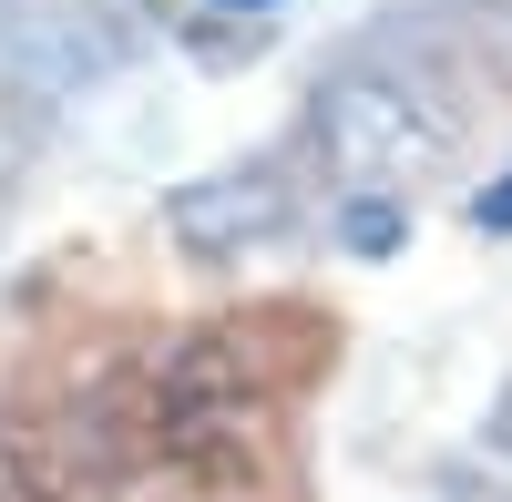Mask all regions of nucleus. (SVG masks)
Here are the masks:
<instances>
[{
  "label": "nucleus",
  "mask_w": 512,
  "mask_h": 502,
  "mask_svg": "<svg viewBox=\"0 0 512 502\" xmlns=\"http://www.w3.org/2000/svg\"><path fill=\"white\" fill-rule=\"evenodd\" d=\"M308 154L328 164V195L349 205V195H400L420 175H441V154H451V103L431 93V82H410L390 62H359V72H338L318 113H308Z\"/></svg>",
  "instance_id": "nucleus-1"
},
{
  "label": "nucleus",
  "mask_w": 512,
  "mask_h": 502,
  "mask_svg": "<svg viewBox=\"0 0 512 502\" xmlns=\"http://www.w3.org/2000/svg\"><path fill=\"white\" fill-rule=\"evenodd\" d=\"M297 216H308L297 154H256V164H226V175H195L164 205V236H175L195 267H236V257H267L277 236H297Z\"/></svg>",
  "instance_id": "nucleus-2"
},
{
  "label": "nucleus",
  "mask_w": 512,
  "mask_h": 502,
  "mask_svg": "<svg viewBox=\"0 0 512 502\" xmlns=\"http://www.w3.org/2000/svg\"><path fill=\"white\" fill-rule=\"evenodd\" d=\"M472 226H492V236H512V175H502V195H472Z\"/></svg>",
  "instance_id": "nucleus-3"
},
{
  "label": "nucleus",
  "mask_w": 512,
  "mask_h": 502,
  "mask_svg": "<svg viewBox=\"0 0 512 502\" xmlns=\"http://www.w3.org/2000/svg\"><path fill=\"white\" fill-rule=\"evenodd\" d=\"M205 11H246V21H256V11H277V0H205Z\"/></svg>",
  "instance_id": "nucleus-4"
},
{
  "label": "nucleus",
  "mask_w": 512,
  "mask_h": 502,
  "mask_svg": "<svg viewBox=\"0 0 512 502\" xmlns=\"http://www.w3.org/2000/svg\"><path fill=\"white\" fill-rule=\"evenodd\" d=\"M492 441H502V451H512V400H502V421H492Z\"/></svg>",
  "instance_id": "nucleus-5"
}]
</instances>
